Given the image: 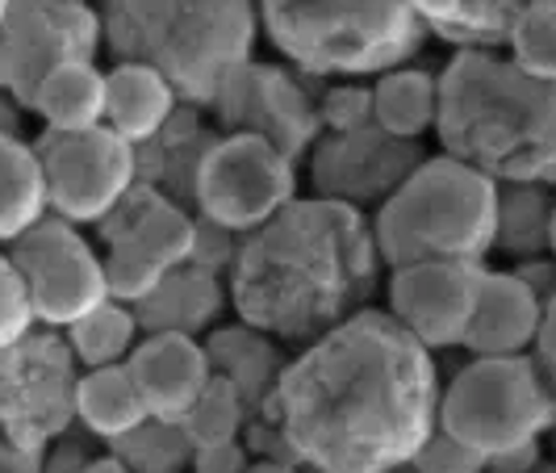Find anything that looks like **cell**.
Masks as SVG:
<instances>
[{
  "instance_id": "cell-33",
  "label": "cell",
  "mask_w": 556,
  "mask_h": 473,
  "mask_svg": "<svg viewBox=\"0 0 556 473\" xmlns=\"http://www.w3.org/2000/svg\"><path fill=\"white\" fill-rule=\"evenodd\" d=\"M318 122H327L334 135H348V130H361L372 122V88H356V84H339L334 92H327Z\"/></svg>"
},
{
  "instance_id": "cell-10",
  "label": "cell",
  "mask_w": 556,
  "mask_h": 473,
  "mask_svg": "<svg viewBox=\"0 0 556 473\" xmlns=\"http://www.w3.org/2000/svg\"><path fill=\"white\" fill-rule=\"evenodd\" d=\"M105 231H110V256H105L110 298L130 307L155 294V285L172 269L189 264L197 251L193 219L164 201L155 189H139V185L117 201V210L105 219Z\"/></svg>"
},
{
  "instance_id": "cell-29",
  "label": "cell",
  "mask_w": 556,
  "mask_h": 473,
  "mask_svg": "<svg viewBox=\"0 0 556 473\" xmlns=\"http://www.w3.org/2000/svg\"><path fill=\"white\" fill-rule=\"evenodd\" d=\"M506 42H510V59L523 72L540 80H556V0H528Z\"/></svg>"
},
{
  "instance_id": "cell-24",
  "label": "cell",
  "mask_w": 556,
  "mask_h": 473,
  "mask_svg": "<svg viewBox=\"0 0 556 473\" xmlns=\"http://www.w3.org/2000/svg\"><path fill=\"white\" fill-rule=\"evenodd\" d=\"M440 117V80L415 72V67H393L372 84V122L390 130L393 139L418 142Z\"/></svg>"
},
{
  "instance_id": "cell-13",
  "label": "cell",
  "mask_w": 556,
  "mask_h": 473,
  "mask_svg": "<svg viewBox=\"0 0 556 473\" xmlns=\"http://www.w3.org/2000/svg\"><path fill=\"white\" fill-rule=\"evenodd\" d=\"M9 260L26 281L34 314L51 327H72L110 302L105 260L67 226V219H42L29 226L22 239H13Z\"/></svg>"
},
{
  "instance_id": "cell-8",
  "label": "cell",
  "mask_w": 556,
  "mask_h": 473,
  "mask_svg": "<svg viewBox=\"0 0 556 473\" xmlns=\"http://www.w3.org/2000/svg\"><path fill=\"white\" fill-rule=\"evenodd\" d=\"M293 160L255 135H226L193 167L201 214L223 231H260L293 201Z\"/></svg>"
},
{
  "instance_id": "cell-20",
  "label": "cell",
  "mask_w": 556,
  "mask_h": 473,
  "mask_svg": "<svg viewBox=\"0 0 556 473\" xmlns=\"http://www.w3.org/2000/svg\"><path fill=\"white\" fill-rule=\"evenodd\" d=\"M218 310H223V289H218L214 273L197 269V264H180L155 285V294H147L135 307V319H139L142 335H197L201 327L214 323Z\"/></svg>"
},
{
  "instance_id": "cell-39",
  "label": "cell",
  "mask_w": 556,
  "mask_h": 473,
  "mask_svg": "<svg viewBox=\"0 0 556 473\" xmlns=\"http://www.w3.org/2000/svg\"><path fill=\"white\" fill-rule=\"evenodd\" d=\"M4 13H9V0H0V22H4Z\"/></svg>"
},
{
  "instance_id": "cell-36",
  "label": "cell",
  "mask_w": 556,
  "mask_h": 473,
  "mask_svg": "<svg viewBox=\"0 0 556 473\" xmlns=\"http://www.w3.org/2000/svg\"><path fill=\"white\" fill-rule=\"evenodd\" d=\"M0 139H22V117H17V101L9 92H0Z\"/></svg>"
},
{
  "instance_id": "cell-21",
  "label": "cell",
  "mask_w": 556,
  "mask_h": 473,
  "mask_svg": "<svg viewBox=\"0 0 556 473\" xmlns=\"http://www.w3.org/2000/svg\"><path fill=\"white\" fill-rule=\"evenodd\" d=\"M76 415L88 423V432H97L105 440H122L151 419V407L142 398L135 373L126 364H110V369H88L80 377Z\"/></svg>"
},
{
  "instance_id": "cell-27",
  "label": "cell",
  "mask_w": 556,
  "mask_h": 473,
  "mask_svg": "<svg viewBox=\"0 0 556 473\" xmlns=\"http://www.w3.org/2000/svg\"><path fill=\"white\" fill-rule=\"evenodd\" d=\"M117 445V457L130 465L135 473H176L185 465H193V436L185 432L180 419H147L139 423L130 436L113 440Z\"/></svg>"
},
{
  "instance_id": "cell-1",
  "label": "cell",
  "mask_w": 556,
  "mask_h": 473,
  "mask_svg": "<svg viewBox=\"0 0 556 473\" xmlns=\"http://www.w3.org/2000/svg\"><path fill=\"white\" fill-rule=\"evenodd\" d=\"M264 419L309 473L410 465L440 423L431 348L386 310H361L280 369Z\"/></svg>"
},
{
  "instance_id": "cell-2",
  "label": "cell",
  "mask_w": 556,
  "mask_h": 473,
  "mask_svg": "<svg viewBox=\"0 0 556 473\" xmlns=\"http://www.w3.org/2000/svg\"><path fill=\"white\" fill-rule=\"evenodd\" d=\"M377 264L372 226L356 206L331 197L289 201L239 248L230 298L251 332L318 339L361 314Z\"/></svg>"
},
{
  "instance_id": "cell-7",
  "label": "cell",
  "mask_w": 556,
  "mask_h": 473,
  "mask_svg": "<svg viewBox=\"0 0 556 473\" xmlns=\"http://www.w3.org/2000/svg\"><path fill=\"white\" fill-rule=\"evenodd\" d=\"M553 419L556 394L528 357H477L440 394V427L485 461L531 448Z\"/></svg>"
},
{
  "instance_id": "cell-6",
  "label": "cell",
  "mask_w": 556,
  "mask_h": 473,
  "mask_svg": "<svg viewBox=\"0 0 556 473\" xmlns=\"http://www.w3.org/2000/svg\"><path fill=\"white\" fill-rule=\"evenodd\" d=\"M268 38L314 76L393 72L422 47L410 0H255Z\"/></svg>"
},
{
  "instance_id": "cell-14",
  "label": "cell",
  "mask_w": 556,
  "mask_h": 473,
  "mask_svg": "<svg viewBox=\"0 0 556 473\" xmlns=\"http://www.w3.org/2000/svg\"><path fill=\"white\" fill-rule=\"evenodd\" d=\"M485 269L477 260H422L393 269L390 314L427 348L465 344Z\"/></svg>"
},
{
  "instance_id": "cell-31",
  "label": "cell",
  "mask_w": 556,
  "mask_h": 473,
  "mask_svg": "<svg viewBox=\"0 0 556 473\" xmlns=\"http://www.w3.org/2000/svg\"><path fill=\"white\" fill-rule=\"evenodd\" d=\"M34 302H29V289L17 264L9 256H0V352L13 348L17 339L29 335V323H34Z\"/></svg>"
},
{
  "instance_id": "cell-34",
  "label": "cell",
  "mask_w": 556,
  "mask_h": 473,
  "mask_svg": "<svg viewBox=\"0 0 556 473\" xmlns=\"http://www.w3.org/2000/svg\"><path fill=\"white\" fill-rule=\"evenodd\" d=\"M193 470L197 473H248L251 461H248V452L239 448V440H226V445H201L197 448Z\"/></svg>"
},
{
  "instance_id": "cell-26",
  "label": "cell",
  "mask_w": 556,
  "mask_h": 473,
  "mask_svg": "<svg viewBox=\"0 0 556 473\" xmlns=\"http://www.w3.org/2000/svg\"><path fill=\"white\" fill-rule=\"evenodd\" d=\"M67 344L76 352V361L84 369H110V364H122V357L135 352V339H139V319H135V307L126 302H105L92 314H84L80 323L67 327Z\"/></svg>"
},
{
  "instance_id": "cell-15",
  "label": "cell",
  "mask_w": 556,
  "mask_h": 473,
  "mask_svg": "<svg viewBox=\"0 0 556 473\" xmlns=\"http://www.w3.org/2000/svg\"><path fill=\"white\" fill-rule=\"evenodd\" d=\"M218 113L230 135L268 139L289 160H298L318 139V126H323L318 113L309 110L306 92L280 67H264V63H243L226 80V88L218 92Z\"/></svg>"
},
{
  "instance_id": "cell-11",
  "label": "cell",
  "mask_w": 556,
  "mask_h": 473,
  "mask_svg": "<svg viewBox=\"0 0 556 473\" xmlns=\"http://www.w3.org/2000/svg\"><path fill=\"white\" fill-rule=\"evenodd\" d=\"M76 352L59 335H26L0 352V427L17 452H34L76 415Z\"/></svg>"
},
{
  "instance_id": "cell-17",
  "label": "cell",
  "mask_w": 556,
  "mask_h": 473,
  "mask_svg": "<svg viewBox=\"0 0 556 473\" xmlns=\"http://www.w3.org/2000/svg\"><path fill=\"white\" fill-rule=\"evenodd\" d=\"M126 369L135 373L142 398L155 419H185L193 411L201 390L214 382L210 348L197 344V335H142L130 352Z\"/></svg>"
},
{
  "instance_id": "cell-28",
  "label": "cell",
  "mask_w": 556,
  "mask_h": 473,
  "mask_svg": "<svg viewBox=\"0 0 556 473\" xmlns=\"http://www.w3.org/2000/svg\"><path fill=\"white\" fill-rule=\"evenodd\" d=\"M243 398L230 377L214 373V382L201 390V398L193 402V411L180 419L185 432L193 436V445H226V440H239V427H243Z\"/></svg>"
},
{
  "instance_id": "cell-3",
  "label": "cell",
  "mask_w": 556,
  "mask_h": 473,
  "mask_svg": "<svg viewBox=\"0 0 556 473\" xmlns=\"http://www.w3.org/2000/svg\"><path fill=\"white\" fill-rule=\"evenodd\" d=\"M435 130L444 155L506 181L556 185V80H540L515 59L460 51L440 76Z\"/></svg>"
},
{
  "instance_id": "cell-22",
  "label": "cell",
  "mask_w": 556,
  "mask_h": 473,
  "mask_svg": "<svg viewBox=\"0 0 556 473\" xmlns=\"http://www.w3.org/2000/svg\"><path fill=\"white\" fill-rule=\"evenodd\" d=\"M528 0H410L422 26L460 42L465 51H490L494 42L510 38L515 17Z\"/></svg>"
},
{
  "instance_id": "cell-19",
  "label": "cell",
  "mask_w": 556,
  "mask_h": 473,
  "mask_svg": "<svg viewBox=\"0 0 556 473\" xmlns=\"http://www.w3.org/2000/svg\"><path fill=\"white\" fill-rule=\"evenodd\" d=\"M176 110V88L142 63H117L105 72V126L126 142L155 139Z\"/></svg>"
},
{
  "instance_id": "cell-4",
  "label": "cell",
  "mask_w": 556,
  "mask_h": 473,
  "mask_svg": "<svg viewBox=\"0 0 556 473\" xmlns=\"http://www.w3.org/2000/svg\"><path fill=\"white\" fill-rule=\"evenodd\" d=\"M255 0H105L101 38L117 63L155 67L176 97L218 101L251 63Z\"/></svg>"
},
{
  "instance_id": "cell-25",
  "label": "cell",
  "mask_w": 556,
  "mask_h": 473,
  "mask_svg": "<svg viewBox=\"0 0 556 473\" xmlns=\"http://www.w3.org/2000/svg\"><path fill=\"white\" fill-rule=\"evenodd\" d=\"M34 113L47 122V130H63V135L105 126V76L92 63L59 67L38 88Z\"/></svg>"
},
{
  "instance_id": "cell-5",
  "label": "cell",
  "mask_w": 556,
  "mask_h": 473,
  "mask_svg": "<svg viewBox=\"0 0 556 473\" xmlns=\"http://www.w3.org/2000/svg\"><path fill=\"white\" fill-rule=\"evenodd\" d=\"M498 181L456 155H435L381 201L372 239L390 269L422 260H481L498 239Z\"/></svg>"
},
{
  "instance_id": "cell-9",
  "label": "cell",
  "mask_w": 556,
  "mask_h": 473,
  "mask_svg": "<svg viewBox=\"0 0 556 473\" xmlns=\"http://www.w3.org/2000/svg\"><path fill=\"white\" fill-rule=\"evenodd\" d=\"M101 51V13L84 0H9L0 22V92L34 110L42 80Z\"/></svg>"
},
{
  "instance_id": "cell-16",
  "label": "cell",
  "mask_w": 556,
  "mask_h": 473,
  "mask_svg": "<svg viewBox=\"0 0 556 473\" xmlns=\"http://www.w3.org/2000/svg\"><path fill=\"white\" fill-rule=\"evenodd\" d=\"M422 164V151L410 139H393L377 122L361 130L331 135L314 151V185L331 201H348L361 210V201L386 197Z\"/></svg>"
},
{
  "instance_id": "cell-35",
  "label": "cell",
  "mask_w": 556,
  "mask_h": 473,
  "mask_svg": "<svg viewBox=\"0 0 556 473\" xmlns=\"http://www.w3.org/2000/svg\"><path fill=\"white\" fill-rule=\"evenodd\" d=\"M535 348H540V369H544V377H548V386L556 394V294L548 298V307H544V323H540Z\"/></svg>"
},
{
  "instance_id": "cell-38",
  "label": "cell",
  "mask_w": 556,
  "mask_h": 473,
  "mask_svg": "<svg viewBox=\"0 0 556 473\" xmlns=\"http://www.w3.org/2000/svg\"><path fill=\"white\" fill-rule=\"evenodd\" d=\"M548 244H553V251H556V210L548 214Z\"/></svg>"
},
{
  "instance_id": "cell-12",
  "label": "cell",
  "mask_w": 556,
  "mask_h": 473,
  "mask_svg": "<svg viewBox=\"0 0 556 473\" xmlns=\"http://www.w3.org/2000/svg\"><path fill=\"white\" fill-rule=\"evenodd\" d=\"M34 151L42 160L51 210L67 223H105L135 189V142L110 126L72 135L47 130Z\"/></svg>"
},
{
  "instance_id": "cell-18",
  "label": "cell",
  "mask_w": 556,
  "mask_h": 473,
  "mask_svg": "<svg viewBox=\"0 0 556 473\" xmlns=\"http://www.w3.org/2000/svg\"><path fill=\"white\" fill-rule=\"evenodd\" d=\"M544 298L515 273H485L477 294L465 344L477 357H523V348L540 339Z\"/></svg>"
},
{
  "instance_id": "cell-30",
  "label": "cell",
  "mask_w": 556,
  "mask_h": 473,
  "mask_svg": "<svg viewBox=\"0 0 556 473\" xmlns=\"http://www.w3.org/2000/svg\"><path fill=\"white\" fill-rule=\"evenodd\" d=\"M264 335V332H260ZM260 335L251 332H218L214 335V344H210V361H214V373H223L230 377L235 386L243 394H251V369H260V373H268V339H260ZM273 377V373H268ZM260 382V377H255ZM264 386V382H260Z\"/></svg>"
},
{
  "instance_id": "cell-37",
  "label": "cell",
  "mask_w": 556,
  "mask_h": 473,
  "mask_svg": "<svg viewBox=\"0 0 556 473\" xmlns=\"http://www.w3.org/2000/svg\"><path fill=\"white\" fill-rule=\"evenodd\" d=\"M80 473H135L117 452L113 457H97V461H84V470Z\"/></svg>"
},
{
  "instance_id": "cell-32",
  "label": "cell",
  "mask_w": 556,
  "mask_h": 473,
  "mask_svg": "<svg viewBox=\"0 0 556 473\" xmlns=\"http://www.w3.org/2000/svg\"><path fill=\"white\" fill-rule=\"evenodd\" d=\"M410 465L418 473H481L490 461L481 452H473V448H465L460 440H452L444 427H440V432L427 436V445L418 448Z\"/></svg>"
},
{
  "instance_id": "cell-23",
  "label": "cell",
  "mask_w": 556,
  "mask_h": 473,
  "mask_svg": "<svg viewBox=\"0 0 556 473\" xmlns=\"http://www.w3.org/2000/svg\"><path fill=\"white\" fill-rule=\"evenodd\" d=\"M51 210L38 151L22 139H0V244L22 239Z\"/></svg>"
}]
</instances>
